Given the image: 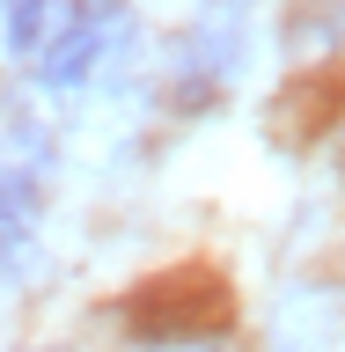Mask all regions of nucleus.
<instances>
[{
	"mask_svg": "<svg viewBox=\"0 0 345 352\" xmlns=\"http://www.w3.org/2000/svg\"><path fill=\"white\" fill-rule=\"evenodd\" d=\"M37 176H44V140L37 132H15L0 147V242H15L37 213Z\"/></svg>",
	"mask_w": 345,
	"mask_h": 352,
	"instance_id": "nucleus-1",
	"label": "nucleus"
},
{
	"mask_svg": "<svg viewBox=\"0 0 345 352\" xmlns=\"http://www.w3.org/2000/svg\"><path fill=\"white\" fill-rule=\"evenodd\" d=\"M96 52H103V30H96V22H74V30H59V37L37 52V81L44 88H74L88 66H96Z\"/></svg>",
	"mask_w": 345,
	"mask_h": 352,
	"instance_id": "nucleus-2",
	"label": "nucleus"
},
{
	"mask_svg": "<svg viewBox=\"0 0 345 352\" xmlns=\"http://www.w3.org/2000/svg\"><path fill=\"white\" fill-rule=\"evenodd\" d=\"M184 52H206V66H213V74H228V66H236V52H242V8H236V0H228V8H206Z\"/></svg>",
	"mask_w": 345,
	"mask_h": 352,
	"instance_id": "nucleus-3",
	"label": "nucleus"
},
{
	"mask_svg": "<svg viewBox=\"0 0 345 352\" xmlns=\"http://www.w3.org/2000/svg\"><path fill=\"white\" fill-rule=\"evenodd\" d=\"M52 30H59V8H52V0H15V8H8V44H15V52H37Z\"/></svg>",
	"mask_w": 345,
	"mask_h": 352,
	"instance_id": "nucleus-4",
	"label": "nucleus"
},
{
	"mask_svg": "<svg viewBox=\"0 0 345 352\" xmlns=\"http://www.w3.org/2000/svg\"><path fill=\"white\" fill-rule=\"evenodd\" d=\"M140 352H220V338L206 330V338H147Z\"/></svg>",
	"mask_w": 345,
	"mask_h": 352,
	"instance_id": "nucleus-5",
	"label": "nucleus"
}]
</instances>
